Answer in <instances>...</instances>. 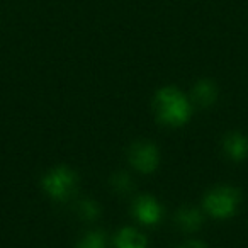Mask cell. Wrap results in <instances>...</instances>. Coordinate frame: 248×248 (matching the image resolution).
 Instances as JSON below:
<instances>
[{
    "mask_svg": "<svg viewBox=\"0 0 248 248\" xmlns=\"http://www.w3.org/2000/svg\"><path fill=\"white\" fill-rule=\"evenodd\" d=\"M116 248H146V238L133 228H124L114 238Z\"/></svg>",
    "mask_w": 248,
    "mask_h": 248,
    "instance_id": "7",
    "label": "cell"
},
{
    "mask_svg": "<svg viewBox=\"0 0 248 248\" xmlns=\"http://www.w3.org/2000/svg\"><path fill=\"white\" fill-rule=\"evenodd\" d=\"M77 175L66 167L53 169L43 177V189L56 201H68L77 192Z\"/></svg>",
    "mask_w": 248,
    "mask_h": 248,
    "instance_id": "3",
    "label": "cell"
},
{
    "mask_svg": "<svg viewBox=\"0 0 248 248\" xmlns=\"http://www.w3.org/2000/svg\"><path fill=\"white\" fill-rule=\"evenodd\" d=\"M99 206H97L93 201H82V202L78 204V214L83 217V219L87 221H92L95 219L97 216H99Z\"/></svg>",
    "mask_w": 248,
    "mask_h": 248,
    "instance_id": "11",
    "label": "cell"
},
{
    "mask_svg": "<svg viewBox=\"0 0 248 248\" xmlns=\"http://www.w3.org/2000/svg\"><path fill=\"white\" fill-rule=\"evenodd\" d=\"M175 221L182 230L194 231L202 224V213L197 207H182L177 211Z\"/></svg>",
    "mask_w": 248,
    "mask_h": 248,
    "instance_id": "8",
    "label": "cell"
},
{
    "mask_svg": "<svg viewBox=\"0 0 248 248\" xmlns=\"http://www.w3.org/2000/svg\"><path fill=\"white\" fill-rule=\"evenodd\" d=\"M77 248H106V236L100 231H90L78 241Z\"/></svg>",
    "mask_w": 248,
    "mask_h": 248,
    "instance_id": "10",
    "label": "cell"
},
{
    "mask_svg": "<svg viewBox=\"0 0 248 248\" xmlns=\"http://www.w3.org/2000/svg\"><path fill=\"white\" fill-rule=\"evenodd\" d=\"M241 201V196L233 187H216L204 197V209L213 217H230L236 213V207Z\"/></svg>",
    "mask_w": 248,
    "mask_h": 248,
    "instance_id": "2",
    "label": "cell"
},
{
    "mask_svg": "<svg viewBox=\"0 0 248 248\" xmlns=\"http://www.w3.org/2000/svg\"><path fill=\"white\" fill-rule=\"evenodd\" d=\"M129 162L135 169L143 173H152L158 167L160 155L158 150L152 143L138 141L129 148Z\"/></svg>",
    "mask_w": 248,
    "mask_h": 248,
    "instance_id": "4",
    "label": "cell"
},
{
    "mask_svg": "<svg viewBox=\"0 0 248 248\" xmlns=\"http://www.w3.org/2000/svg\"><path fill=\"white\" fill-rule=\"evenodd\" d=\"M224 152L231 160H243L248 156V138H245L240 133H230L224 138Z\"/></svg>",
    "mask_w": 248,
    "mask_h": 248,
    "instance_id": "6",
    "label": "cell"
},
{
    "mask_svg": "<svg viewBox=\"0 0 248 248\" xmlns=\"http://www.w3.org/2000/svg\"><path fill=\"white\" fill-rule=\"evenodd\" d=\"M133 214L143 224H156L162 219V206L152 196H140L133 204Z\"/></svg>",
    "mask_w": 248,
    "mask_h": 248,
    "instance_id": "5",
    "label": "cell"
},
{
    "mask_svg": "<svg viewBox=\"0 0 248 248\" xmlns=\"http://www.w3.org/2000/svg\"><path fill=\"white\" fill-rule=\"evenodd\" d=\"M192 97L199 106H211L217 97V89L209 80H201L192 90Z\"/></svg>",
    "mask_w": 248,
    "mask_h": 248,
    "instance_id": "9",
    "label": "cell"
},
{
    "mask_svg": "<svg viewBox=\"0 0 248 248\" xmlns=\"http://www.w3.org/2000/svg\"><path fill=\"white\" fill-rule=\"evenodd\" d=\"M153 107L160 123L169 126H182L190 117V102L175 87H165L158 90Z\"/></svg>",
    "mask_w": 248,
    "mask_h": 248,
    "instance_id": "1",
    "label": "cell"
},
{
    "mask_svg": "<svg viewBox=\"0 0 248 248\" xmlns=\"http://www.w3.org/2000/svg\"><path fill=\"white\" fill-rule=\"evenodd\" d=\"M180 248H206L204 245H201V243H197V241H192V243H187V245H184V247H180Z\"/></svg>",
    "mask_w": 248,
    "mask_h": 248,
    "instance_id": "13",
    "label": "cell"
},
{
    "mask_svg": "<svg viewBox=\"0 0 248 248\" xmlns=\"http://www.w3.org/2000/svg\"><path fill=\"white\" fill-rule=\"evenodd\" d=\"M112 187L116 190H119V192H128V190H131L133 182L126 173H117L112 179Z\"/></svg>",
    "mask_w": 248,
    "mask_h": 248,
    "instance_id": "12",
    "label": "cell"
}]
</instances>
